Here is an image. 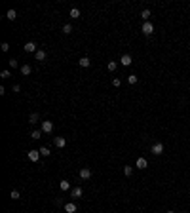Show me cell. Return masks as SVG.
<instances>
[{
	"label": "cell",
	"instance_id": "obj_21",
	"mask_svg": "<svg viewBox=\"0 0 190 213\" xmlns=\"http://www.w3.org/2000/svg\"><path fill=\"white\" fill-rule=\"evenodd\" d=\"M116 67H118L116 61H109V65H106V68H109V71H116Z\"/></svg>",
	"mask_w": 190,
	"mask_h": 213
},
{
	"label": "cell",
	"instance_id": "obj_29",
	"mask_svg": "<svg viewBox=\"0 0 190 213\" xmlns=\"http://www.w3.org/2000/svg\"><path fill=\"white\" fill-rule=\"evenodd\" d=\"M112 86H116V88H120V86H122V80H120V78H114V80H112Z\"/></svg>",
	"mask_w": 190,
	"mask_h": 213
},
{
	"label": "cell",
	"instance_id": "obj_15",
	"mask_svg": "<svg viewBox=\"0 0 190 213\" xmlns=\"http://www.w3.org/2000/svg\"><path fill=\"white\" fill-rule=\"evenodd\" d=\"M34 57H36V61H44L46 59V52L44 50H38V52L34 53Z\"/></svg>",
	"mask_w": 190,
	"mask_h": 213
},
{
	"label": "cell",
	"instance_id": "obj_10",
	"mask_svg": "<svg viewBox=\"0 0 190 213\" xmlns=\"http://www.w3.org/2000/svg\"><path fill=\"white\" fill-rule=\"evenodd\" d=\"M65 211L67 213H76V204H72V202L65 204Z\"/></svg>",
	"mask_w": 190,
	"mask_h": 213
},
{
	"label": "cell",
	"instance_id": "obj_28",
	"mask_svg": "<svg viewBox=\"0 0 190 213\" xmlns=\"http://www.w3.org/2000/svg\"><path fill=\"white\" fill-rule=\"evenodd\" d=\"M0 76H2V78H10V76H12V73H10V71H2Z\"/></svg>",
	"mask_w": 190,
	"mask_h": 213
},
{
	"label": "cell",
	"instance_id": "obj_22",
	"mask_svg": "<svg viewBox=\"0 0 190 213\" xmlns=\"http://www.w3.org/2000/svg\"><path fill=\"white\" fill-rule=\"evenodd\" d=\"M137 80H139V78L135 76V74H129V76H127V82H129L131 86H133V84H137Z\"/></svg>",
	"mask_w": 190,
	"mask_h": 213
},
{
	"label": "cell",
	"instance_id": "obj_4",
	"mask_svg": "<svg viewBox=\"0 0 190 213\" xmlns=\"http://www.w3.org/2000/svg\"><path fill=\"white\" fill-rule=\"evenodd\" d=\"M27 156H29V160H31V162H38V158H40L42 154H40V150H29Z\"/></svg>",
	"mask_w": 190,
	"mask_h": 213
},
{
	"label": "cell",
	"instance_id": "obj_5",
	"mask_svg": "<svg viewBox=\"0 0 190 213\" xmlns=\"http://www.w3.org/2000/svg\"><path fill=\"white\" fill-rule=\"evenodd\" d=\"M23 50H25L27 53H36V52H38V50H36V44H34V42H27V44L23 46Z\"/></svg>",
	"mask_w": 190,
	"mask_h": 213
},
{
	"label": "cell",
	"instance_id": "obj_19",
	"mask_svg": "<svg viewBox=\"0 0 190 213\" xmlns=\"http://www.w3.org/2000/svg\"><path fill=\"white\" fill-rule=\"evenodd\" d=\"M150 15H152V13H150V10H143V12H141V17H143L145 21H148Z\"/></svg>",
	"mask_w": 190,
	"mask_h": 213
},
{
	"label": "cell",
	"instance_id": "obj_11",
	"mask_svg": "<svg viewBox=\"0 0 190 213\" xmlns=\"http://www.w3.org/2000/svg\"><path fill=\"white\" fill-rule=\"evenodd\" d=\"M135 166H137L139 169H145V168H148V162H146L145 158H139V160H137V164H135Z\"/></svg>",
	"mask_w": 190,
	"mask_h": 213
},
{
	"label": "cell",
	"instance_id": "obj_27",
	"mask_svg": "<svg viewBox=\"0 0 190 213\" xmlns=\"http://www.w3.org/2000/svg\"><path fill=\"white\" fill-rule=\"evenodd\" d=\"M10 67H12V68H17V67H19L17 59H10Z\"/></svg>",
	"mask_w": 190,
	"mask_h": 213
},
{
	"label": "cell",
	"instance_id": "obj_1",
	"mask_svg": "<svg viewBox=\"0 0 190 213\" xmlns=\"http://www.w3.org/2000/svg\"><path fill=\"white\" fill-rule=\"evenodd\" d=\"M141 31H143V34L150 36V34L154 32V25L150 23V21H145V23H143V27H141Z\"/></svg>",
	"mask_w": 190,
	"mask_h": 213
},
{
	"label": "cell",
	"instance_id": "obj_9",
	"mask_svg": "<svg viewBox=\"0 0 190 213\" xmlns=\"http://www.w3.org/2000/svg\"><path fill=\"white\" fill-rule=\"evenodd\" d=\"M19 71H21V74H23V76H29L33 68H31V65H21V67H19Z\"/></svg>",
	"mask_w": 190,
	"mask_h": 213
},
{
	"label": "cell",
	"instance_id": "obj_17",
	"mask_svg": "<svg viewBox=\"0 0 190 213\" xmlns=\"http://www.w3.org/2000/svg\"><path fill=\"white\" fill-rule=\"evenodd\" d=\"M70 17H72V19H78V17H80V10L72 8V10H70Z\"/></svg>",
	"mask_w": 190,
	"mask_h": 213
},
{
	"label": "cell",
	"instance_id": "obj_13",
	"mask_svg": "<svg viewBox=\"0 0 190 213\" xmlns=\"http://www.w3.org/2000/svg\"><path fill=\"white\" fill-rule=\"evenodd\" d=\"M78 65H80V67H89V65H91V61H89V57H82L80 61H78Z\"/></svg>",
	"mask_w": 190,
	"mask_h": 213
},
{
	"label": "cell",
	"instance_id": "obj_3",
	"mask_svg": "<svg viewBox=\"0 0 190 213\" xmlns=\"http://www.w3.org/2000/svg\"><path fill=\"white\" fill-rule=\"evenodd\" d=\"M42 131H44V133H52L53 131V122L44 120V122H42Z\"/></svg>",
	"mask_w": 190,
	"mask_h": 213
},
{
	"label": "cell",
	"instance_id": "obj_18",
	"mask_svg": "<svg viewBox=\"0 0 190 213\" xmlns=\"http://www.w3.org/2000/svg\"><path fill=\"white\" fill-rule=\"evenodd\" d=\"M38 118H40V116H38V112H33L31 116H29V122H31V124H36Z\"/></svg>",
	"mask_w": 190,
	"mask_h": 213
},
{
	"label": "cell",
	"instance_id": "obj_6",
	"mask_svg": "<svg viewBox=\"0 0 190 213\" xmlns=\"http://www.w3.org/2000/svg\"><path fill=\"white\" fill-rule=\"evenodd\" d=\"M120 63L124 65V67H129V65L133 63V59H131L129 53H124V55H122V59H120Z\"/></svg>",
	"mask_w": 190,
	"mask_h": 213
},
{
	"label": "cell",
	"instance_id": "obj_32",
	"mask_svg": "<svg viewBox=\"0 0 190 213\" xmlns=\"http://www.w3.org/2000/svg\"><path fill=\"white\" fill-rule=\"evenodd\" d=\"M167 213H175V211H167Z\"/></svg>",
	"mask_w": 190,
	"mask_h": 213
},
{
	"label": "cell",
	"instance_id": "obj_20",
	"mask_svg": "<svg viewBox=\"0 0 190 213\" xmlns=\"http://www.w3.org/2000/svg\"><path fill=\"white\" fill-rule=\"evenodd\" d=\"M124 173H125V177H131V173H133V168H131V166H124Z\"/></svg>",
	"mask_w": 190,
	"mask_h": 213
},
{
	"label": "cell",
	"instance_id": "obj_16",
	"mask_svg": "<svg viewBox=\"0 0 190 213\" xmlns=\"http://www.w3.org/2000/svg\"><path fill=\"white\" fill-rule=\"evenodd\" d=\"M6 17H8L10 21H13L17 17V12H15V10H8V12H6Z\"/></svg>",
	"mask_w": 190,
	"mask_h": 213
},
{
	"label": "cell",
	"instance_id": "obj_24",
	"mask_svg": "<svg viewBox=\"0 0 190 213\" xmlns=\"http://www.w3.org/2000/svg\"><path fill=\"white\" fill-rule=\"evenodd\" d=\"M40 154H42V156H49L52 152H49V149H48V147H42V149H40Z\"/></svg>",
	"mask_w": 190,
	"mask_h": 213
},
{
	"label": "cell",
	"instance_id": "obj_31",
	"mask_svg": "<svg viewBox=\"0 0 190 213\" xmlns=\"http://www.w3.org/2000/svg\"><path fill=\"white\" fill-rule=\"evenodd\" d=\"M13 91H15V93H17V91H21V86H19V84H15V86H13Z\"/></svg>",
	"mask_w": 190,
	"mask_h": 213
},
{
	"label": "cell",
	"instance_id": "obj_2",
	"mask_svg": "<svg viewBox=\"0 0 190 213\" xmlns=\"http://www.w3.org/2000/svg\"><path fill=\"white\" fill-rule=\"evenodd\" d=\"M150 152H152L154 156H160V154L164 152V143H154L152 149H150Z\"/></svg>",
	"mask_w": 190,
	"mask_h": 213
},
{
	"label": "cell",
	"instance_id": "obj_30",
	"mask_svg": "<svg viewBox=\"0 0 190 213\" xmlns=\"http://www.w3.org/2000/svg\"><path fill=\"white\" fill-rule=\"evenodd\" d=\"M8 50H10V44L8 42H2V52H8Z\"/></svg>",
	"mask_w": 190,
	"mask_h": 213
},
{
	"label": "cell",
	"instance_id": "obj_7",
	"mask_svg": "<svg viewBox=\"0 0 190 213\" xmlns=\"http://www.w3.org/2000/svg\"><path fill=\"white\" fill-rule=\"evenodd\" d=\"M53 145H55L57 149H63V147L67 145V141H65V137H55V139H53Z\"/></svg>",
	"mask_w": 190,
	"mask_h": 213
},
{
	"label": "cell",
	"instance_id": "obj_26",
	"mask_svg": "<svg viewBox=\"0 0 190 213\" xmlns=\"http://www.w3.org/2000/svg\"><path fill=\"white\" fill-rule=\"evenodd\" d=\"M10 196H12V200H19V190H12Z\"/></svg>",
	"mask_w": 190,
	"mask_h": 213
},
{
	"label": "cell",
	"instance_id": "obj_8",
	"mask_svg": "<svg viewBox=\"0 0 190 213\" xmlns=\"http://www.w3.org/2000/svg\"><path fill=\"white\" fill-rule=\"evenodd\" d=\"M89 177H91V169H89V168H82L80 169V179H84V181H86V179H89Z\"/></svg>",
	"mask_w": 190,
	"mask_h": 213
},
{
	"label": "cell",
	"instance_id": "obj_25",
	"mask_svg": "<svg viewBox=\"0 0 190 213\" xmlns=\"http://www.w3.org/2000/svg\"><path fill=\"white\" fill-rule=\"evenodd\" d=\"M40 135H42V131H38V129H34V131L31 133V137H33V139H40Z\"/></svg>",
	"mask_w": 190,
	"mask_h": 213
},
{
	"label": "cell",
	"instance_id": "obj_14",
	"mask_svg": "<svg viewBox=\"0 0 190 213\" xmlns=\"http://www.w3.org/2000/svg\"><path fill=\"white\" fill-rule=\"evenodd\" d=\"M59 189L61 190H70V183L67 181V179H63V181L59 183Z\"/></svg>",
	"mask_w": 190,
	"mask_h": 213
},
{
	"label": "cell",
	"instance_id": "obj_12",
	"mask_svg": "<svg viewBox=\"0 0 190 213\" xmlns=\"http://www.w3.org/2000/svg\"><path fill=\"white\" fill-rule=\"evenodd\" d=\"M82 194H84V190L80 186H74L72 189V198H82Z\"/></svg>",
	"mask_w": 190,
	"mask_h": 213
},
{
	"label": "cell",
	"instance_id": "obj_23",
	"mask_svg": "<svg viewBox=\"0 0 190 213\" xmlns=\"http://www.w3.org/2000/svg\"><path fill=\"white\" fill-rule=\"evenodd\" d=\"M63 32H65V34H70V32H72V27H70L69 23H67V25H63Z\"/></svg>",
	"mask_w": 190,
	"mask_h": 213
}]
</instances>
